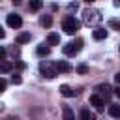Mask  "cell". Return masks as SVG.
Instances as JSON below:
<instances>
[{
	"label": "cell",
	"mask_w": 120,
	"mask_h": 120,
	"mask_svg": "<svg viewBox=\"0 0 120 120\" xmlns=\"http://www.w3.org/2000/svg\"><path fill=\"white\" fill-rule=\"evenodd\" d=\"M54 68H56V71L58 73H69L73 68H71V64L69 62H66V60H60V62H56L54 64Z\"/></svg>",
	"instance_id": "cell-7"
},
{
	"label": "cell",
	"mask_w": 120,
	"mask_h": 120,
	"mask_svg": "<svg viewBox=\"0 0 120 120\" xmlns=\"http://www.w3.org/2000/svg\"><path fill=\"white\" fill-rule=\"evenodd\" d=\"M92 38L98 39V41H99V39H105V38H107V30H105V28H96V30L92 32Z\"/></svg>",
	"instance_id": "cell-10"
},
{
	"label": "cell",
	"mask_w": 120,
	"mask_h": 120,
	"mask_svg": "<svg viewBox=\"0 0 120 120\" xmlns=\"http://www.w3.org/2000/svg\"><path fill=\"white\" fill-rule=\"evenodd\" d=\"M109 26L120 32V21H118V19H109Z\"/></svg>",
	"instance_id": "cell-21"
},
{
	"label": "cell",
	"mask_w": 120,
	"mask_h": 120,
	"mask_svg": "<svg viewBox=\"0 0 120 120\" xmlns=\"http://www.w3.org/2000/svg\"><path fill=\"white\" fill-rule=\"evenodd\" d=\"M6 86H8V82H6L4 79H0V94H2L4 90H6Z\"/></svg>",
	"instance_id": "cell-23"
},
{
	"label": "cell",
	"mask_w": 120,
	"mask_h": 120,
	"mask_svg": "<svg viewBox=\"0 0 120 120\" xmlns=\"http://www.w3.org/2000/svg\"><path fill=\"white\" fill-rule=\"evenodd\" d=\"M75 71H77L79 75H86V73H88V66H86V64H79V66L75 68Z\"/></svg>",
	"instance_id": "cell-20"
},
{
	"label": "cell",
	"mask_w": 120,
	"mask_h": 120,
	"mask_svg": "<svg viewBox=\"0 0 120 120\" xmlns=\"http://www.w3.org/2000/svg\"><path fill=\"white\" fill-rule=\"evenodd\" d=\"M98 94H99V96H105V98H109V96L112 94V88H111V84H107V82L99 84V86H98Z\"/></svg>",
	"instance_id": "cell-9"
},
{
	"label": "cell",
	"mask_w": 120,
	"mask_h": 120,
	"mask_svg": "<svg viewBox=\"0 0 120 120\" xmlns=\"http://www.w3.org/2000/svg\"><path fill=\"white\" fill-rule=\"evenodd\" d=\"M4 36H6V32H4V28H2V26H0V39H2V38H4Z\"/></svg>",
	"instance_id": "cell-29"
},
{
	"label": "cell",
	"mask_w": 120,
	"mask_h": 120,
	"mask_svg": "<svg viewBox=\"0 0 120 120\" xmlns=\"http://www.w3.org/2000/svg\"><path fill=\"white\" fill-rule=\"evenodd\" d=\"M0 60H6V49H0Z\"/></svg>",
	"instance_id": "cell-25"
},
{
	"label": "cell",
	"mask_w": 120,
	"mask_h": 120,
	"mask_svg": "<svg viewBox=\"0 0 120 120\" xmlns=\"http://www.w3.org/2000/svg\"><path fill=\"white\" fill-rule=\"evenodd\" d=\"M15 68H17V69H24V62H17Z\"/></svg>",
	"instance_id": "cell-24"
},
{
	"label": "cell",
	"mask_w": 120,
	"mask_h": 120,
	"mask_svg": "<svg viewBox=\"0 0 120 120\" xmlns=\"http://www.w3.org/2000/svg\"><path fill=\"white\" fill-rule=\"evenodd\" d=\"M84 2H88V4H92V2H96V0H84Z\"/></svg>",
	"instance_id": "cell-32"
},
{
	"label": "cell",
	"mask_w": 120,
	"mask_h": 120,
	"mask_svg": "<svg viewBox=\"0 0 120 120\" xmlns=\"http://www.w3.org/2000/svg\"><path fill=\"white\" fill-rule=\"evenodd\" d=\"M58 43H60V36L54 34V32H51L47 36V45H58Z\"/></svg>",
	"instance_id": "cell-13"
},
{
	"label": "cell",
	"mask_w": 120,
	"mask_h": 120,
	"mask_svg": "<svg viewBox=\"0 0 120 120\" xmlns=\"http://www.w3.org/2000/svg\"><path fill=\"white\" fill-rule=\"evenodd\" d=\"M68 8H69V9H77V8H79V6H77V2H71V4H69V6H68Z\"/></svg>",
	"instance_id": "cell-26"
},
{
	"label": "cell",
	"mask_w": 120,
	"mask_h": 120,
	"mask_svg": "<svg viewBox=\"0 0 120 120\" xmlns=\"http://www.w3.org/2000/svg\"><path fill=\"white\" fill-rule=\"evenodd\" d=\"M60 94H62L64 98H73V96H77L79 92H77V90H73V88H71V86H68V84H62V86H60Z\"/></svg>",
	"instance_id": "cell-8"
},
{
	"label": "cell",
	"mask_w": 120,
	"mask_h": 120,
	"mask_svg": "<svg viewBox=\"0 0 120 120\" xmlns=\"http://www.w3.org/2000/svg\"><path fill=\"white\" fill-rule=\"evenodd\" d=\"M6 120H17V116H9V118H6Z\"/></svg>",
	"instance_id": "cell-31"
},
{
	"label": "cell",
	"mask_w": 120,
	"mask_h": 120,
	"mask_svg": "<svg viewBox=\"0 0 120 120\" xmlns=\"http://www.w3.org/2000/svg\"><path fill=\"white\" fill-rule=\"evenodd\" d=\"M84 22L86 24H90V26H94V24H98V22H101V13L98 11V9H84Z\"/></svg>",
	"instance_id": "cell-2"
},
{
	"label": "cell",
	"mask_w": 120,
	"mask_h": 120,
	"mask_svg": "<svg viewBox=\"0 0 120 120\" xmlns=\"http://www.w3.org/2000/svg\"><path fill=\"white\" fill-rule=\"evenodd\" d=\"M9 71H13V64L2 60V62H0V73H9Z\"/></svg>",
	"instance_id": "cell-14"
},
{
	"label": "cell",
	"mask_w": 120,
	"mask_h": 120,
	"mask_svg": "<svg viewBox=\"0 0 120 120\" xmlns=\"http://www.w3.org/2000/svg\"><path fill=\"white\" fill-rule=\"evenodd\" d=\"M36 52H38V56H47V54L51 52V47H49V45H45V43H41V45H38Z\"/></svg>",
	"instance_id": "cell-11"
},
{
	"label": "cell",
	"mask_w": 120,
	"mask_h": 120,
	"mask_svg": "<svg viewBox=\"0 0 120 120\" xmlns=\"http://www.w3.org/2000/svg\"><path fill=\"white\" fill-rule=\"evenodd\" d=\"M79 28H81V21H79V19H75L73 15H68V17H64V21H62V30H64L66 34L73 36V34H75Z\"/></svg>",
	"instance_id": "cell-1"
},
{
	"label": "cell",
	"mask_w": 120,
	"mask_h": 120,
	"mask_svg": "<svg viewBox=\"0 0 120 120\" xmlns=\"http://www.w3.org/2000/svg\"><path fill=\"white\" fill-rule=\"evenodd\" d=\"M11 2H13V4H15V6H19V4H21V2H22V0H11Z\"/></svg>",
	"instance_id": "cell-30"
},
{
	"label": "cell",
	"mask_w": 120,
	"mask_h": 120,
	"mask_svg": "<svg viewBox=\"0 0 120 120\" xmlns=\"http://www.w3.org/2000/svg\"><path fill=\"white\" fill-rule=\"evenodd\" d=\"M39 69H41L43 77H47V79H54V77L58 75L56 68H54L52 64H49V62H41V64H39Z\"/></svg>",
	"instance_id": "cell-4"
},
{
	"label": "cell",
	"mask_w": 120,
	"mask_h": 120,
	"mask_svg": "<svg viewBox=\"0 0 120 120\" xmlns=\"http://www.w3.org/2000/svg\"><path fill=\"white\" fill-rule=\"evenodd\" d=\"M11 82H13V84H21V82H22V77H21L19 73H15V75H11Z\"/></svg>",
	"instance_id": "cell-22"
},
{
	"label": "cell",
	"mask_w": 120,
	"mask_h": 120,
	"mask_svg": "<svg viewBox=\"0 0 120 120\" xmlns=\"http://www.w3.org/2000/svg\"><path fill=\"white\" fill-rule=\"evenodd\" d=\"M90 105H94L96 111H103L105 101H103V98H101L99 94H92V96H90Z\"/></svg>",
	"instance_id": "cell-6"
},
{
	"label": "cell",
	"mask_w": 120,
	"mask_h": 120,
	"mask_svg": "<svg viewBox=\"0 0 120 120\" xmlns=\"http://www.w3.org/2000/svg\"><path fill=\"white\" fill-rule=\"evenodd\" d=\"M39 22H41V26H47V28H49V26L52 24V17H51V15H43V17L39 19Z\"/></svg>",
	"instance_id": "cell-19"
},
{
	"label": "cell",
	"mask_w": 120,
	"mask_h": 120,
	"mask_svg": "<svg viewBox=\"0 0 120 120\" xmlns=\"http://www.w3.org/2000/svg\"><path fill=\"white\" fill-rule=\"evenodd\" d=\"M30 32H21L19 36H17V43H26V41H30Z\"/></svg>",
	"instance_id": "cell-18"
},
{
	"label": "cell",
	"mask_w": 120,
	"mask_h": 120,
	"mask_svg": "<svg viewBox=\"0 0 120 120\" xmlns=\"http://www.w3.org/2000/svg\"><path fill=\"white\" fill-rule=\"evenodd\" d=\"M118 51H120V45H118Z\"/></svg>",
	"instance_id": "cell-33"
},
{
	"label": "cell",
	"mask_w": 120,
	"mask_h": 120,
	"mask_svg": "<svg viewBox=\"0 0 120 120\" xmlns=\"http://www.w3.org/2000/svg\"><path fill=\"white\" fill-rule=\"evenodd\" d=\"M114 94H116V98H120V84L114 88Z\"/></svg>",
	"instance_id": "cell-28"
},
{
	"label": "cell",
	"mask_w": 120,
	"mask_h": 120,
	"mask_svg": "<svg viewBox=\"0 0 120 120\" xmlns=\"http://www.w3.org/2000/svg\"><path fill=\"white\" fill-rule=\"evenodd\" d=\"M81 49H82V39H75V41H69L68 45H64V54L66 56H75Z\"/></svg>",
	"instance_id": "cell-3"
},
{
	"label": "cell",
	"mask_w": 120,
	"mask_h": 120,
	"mask_svg": "<svg viewBox=\"0 0 120 120\" xmlns=\"http://www.w3.org/2000/svg\"><path fill=\"white\" fill-rule=\"evenodd\" d=\"M62 114H64V118H62V120H75V114H73V111H71L68 105H64V109H62Z\"/></svg>",
	"instance_id": "cell-15"
},
{
	"label": "cell",
	"mask_w": 120,
	"mask_h": 120,
	"mask_svg": "<svg viewBox=\"0 0 120 120\" xmlns=\"http://www.w3.org/2000/svg\"><path fill=\"white\" fill-rule=\"evenodd\" d=\"M114 81H116V84H120V71L114 75Z\"/></svg>",
	"instance_id": "cell-27"
},
{
	"label": "cell",
	"mask_w": 120,
	"mask_h": 120,
	"mask_svg": "<svg viewBox=\"0 0 120 120\" xmlns=\"http://www.w3.org/2000/svg\"><path fill=\"white\" fill-rule=\"evenodd\" d=\"M109 114L114 118H120V105L118 103H111L109 105Z\"/></svg>",
	"instance_id": "cell-12"
},
{
	"label": "cell",
	"mask_w": 120,
	"mask_h": 120,
	"mask_svg": "<svg viewBox=\"0 0 120 120\" xmlns=\"http://www.w3.org/2000/svg\"><path fill=\"white\" fill-rule=\"evenodd\" d=\"M81 120H96V114L90 112L88 109H82L81 111Z\"/></svg>",
	"instance_id": "cell-17"
},
{
	"label": "cell",
	"mask_w": 120,
	"mask_h": 120,
	"mask_svg": "<svg viewBox=\"0 0 120 120\" xmlns=\"http://www.w3.org/2000/svg\"><path fill=\"white\" fill-rule=\"evenodd\" d=\"M6 21H8V26H11V28H21L22 26V19L19 15H15V13H9Z\"/></svg>",
	"instance_id": "cell-5"
},
{
	"label": "cell",
	"mask_w": 120,
	"mask_h": 120,
	"mask_svg": "<svg viewBox=\"0 0 120 120\" xmlns=\"http://www.w3.org/2000/svg\"><path fill=\"white\" fill-rule=\"evenodd\" d=\"M32 11H39L43 8V0H30V6H28Z\"/></svg>",
	"instance_id": "cell-16"
}]
</instances>
